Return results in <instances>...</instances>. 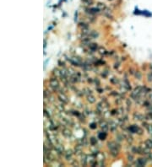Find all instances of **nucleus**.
Masks as SVG:
<instances>
[{"instance_id":"obj_1","label":"nucleus","mask_w":152,"mask_h":167,"mask_svg":"<svg viewBox=\"0 0 152 167\" xmlns=\"http://www.w3.org/2000/svg\"><path fill=\"white\" fill-rule=\"evenodd\" d=\"M82 2H84L85 3H87V4H91L92 3V0H82Z\"/></svg>"}]
</instances>
